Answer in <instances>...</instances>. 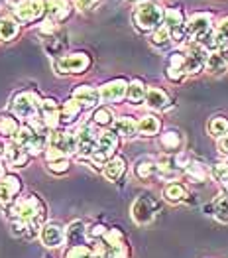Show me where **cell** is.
<instances>
[{"instance_id": "cell-1", "label": "cell", "mask_w": 228, "mask_h": 258, "mask_svg": "<svg viewBox=\"0 0 228 258\" xmlns=\"http://www.w3.org/2000/svg\"><path fill=\"white\" fill-rule=\"evenodd\" d=\"M8 215L10 219H24L30 221L38 227H43L45 223V215H47V207L38 195H26V197H18L10 207H8Z\"/></svg>"}, {"instance_id": "cell-2", "label": "cell", "mask_w": 228, "mask_h": 258, "mask_svg": "<svg viewBox=\"0 0 228 258\" xmlns=\"http://www.w3.org/2000/svg\"><path fill=\"white\" fill-rule=\"evenodd\" d=\"M134 24L140 32H156L158 28L164 26V18H166V8L160 6L158 2H142L134 8Z\"/></svg>"}, {"instance_id": "cell-3", "label": "cell", "mask_w": 228, "mask_h": 258, "mask_svg": "<svg viewBox=\"0 0 228 258\" xmlns=\"http://www.w3.org/2000/svg\"><path fill=\"white\" fill-rule=\"evenodd\" d=\"M42 105V95L36 89H24L18 91L12 101H10V112L14 116H18L20 120H30V118H38Z\"/></svg>"}, {"instance_id": "cell-4", "label": "cell", "mask_w": 228, "mask_h": 258, "mask_svg": "<svg viewBox=\"0 0 228 258\" xmlns=\"http://www.w3.org/2000/svg\"><path fill=\"white\" fill-rule=\"evenodd\" d=\"M10 14L20 24H36L45 18V0H8Z\"/></svg>"}, {"instance_id": "cell-5", "label": "cell", "mask_w": 228, "mask_h": 258, "mask_svg": "<svg viewBox=\"0 0 228 258\" xmlns=\"http://www.w3.org/2000/svg\"><path fill=\"white\" fill-rule=\"evenodd\" d=\"M118 144H120V140H118V134H116L114 130H103L101 136H99L97 150H95V154L89 158L91 164H93V168L103 170L104 166L116 156Z\"/></svg>"}, {"instance_id": "cell-6", "label": "cell", "mask_w": 228, "mask_h": 258, "mask_svg": "<svg viewBox=\"0 0 228 258\" xmlns=\"http://www.w3.org/2000/svg\"><path fill=\"white\" fill-rule=\"evenodd\" d=\"M91 65H93V57L87 51H73L53 59V69L59 75H81L91 69Z\"/></svg>"}, {"instance_id": "cell-7", "label": "cell", "mask_w": 228, "mask_h": 258, "mask_svg": "<svg viewBox=\"0 0 228 258\" xmlns=\"http://www.w3.org/2000/svg\"><path fill=\"white\" fill-rule=\"evenodd\" d=\"M77 144H79V152H77V158L81 160H89L95 150H97V144H99V126L95 122H85L77 128Z\"/></svg>"}, {"instance_id": "cell-8", "label": "cell", "mask_w": 228, "mask_h": 258, "mask_svg": "<svg viewBox=\"0 0 228 258\" xmlns=\"http://www.w3.org/2000/svg\"><path fill=\"white\" fill-rule=\"evenodd\" d=\"M187 18L185 12L179 8V6H171L166 8V18H164V26L171 32V40L177 43H181L183 40H187Z\"/></svg>"}, {"instance_id": "cell-9", "label": "cell", "mask_w": 228, "mask_h": 258, "mask_svg": "<svg viewBox=\"0 0 228 258\" xmlns=\"http://www.w3.org/2000/svg\"><path fill=\"white\" fill-rule=\"evenodd\" d=\"M49 146L55 148L57 152H61L65 158L69 156H77L79 152V144H77V134L71 132V130H53L49 134Z\"/></svg>"}, {"instance_id": "cell-10", "label": "cell", "mask_w": 228, "mask_h": 258, "mask_svg": "<svg viewBox=\"0 0 228 258\" xmlns=\"http://www.w3.org/2000/svg\"><path fill=\"white\" fill-rule=\"evenodd\" d=\"M160 211V203L151 195H140L132 205V219L138 225H147Z\"/></svg>"}, {"instance_id": "cell-11", "label": "cell", "mask_w": 228, "mask_h": 258, "mask_svg": "<svg viewBox=\"0 0 228 258\" xmlns=\"http://www.w3.org/2000/svg\"><path fill=\"white\" fill-rule=\"evenodd\" d=\"M208 51L205 45H201L199 42H191V45L185 51V71L187 75H197L207 67Z\"/></svg>"}, {"instance_id": "cell-12", "label": "cell", "mask_w": 228, "mask_h": 258, "mask_svg": "<svg viewBox=\"0 0 228 258\" xmlns=\"http://www.w3.org/2000/svg\"><path fill=\"white\" fill-rule=\"evenodd\" d=\"M187 36L193 40V42H197V40H201L203 36H207L210 34L214 28H212V14H208V12H195V14H191L189 18H187Z\"/></svg>"}, {"instance_id": "cell-13", "label": "cell", "mask_w": 228, "mask_h": 258, "mask_svg": "<svg viewBox=\"0 0 228 258\" xmlns=\"http://www.w3.org/2000/svg\"><path fill=\"white\" fill-rule=\"evenodd\" d=\"M38 118L51 132L53 130H59L61 128V107H59V103L53 97H43L42 105H40V112H38Z\"/></svg>"}, {"instance_id": "cell-14", "label": "cell", "mask_w": 228, "mask_h": 258, "mask_svg": "<svg viewBox=\"0 0 228 258\" xmlns=\"http://www.w3.org/2000/svg\"><path fill=\"white\" fill-rule=\"evenodd\" d=\"M22 191V179L16 173H6L0 179V205L2 207H10Z\"/></svg>"}, {"instance_id": "cell-15", "label": "cell", "mask_w": 228, "mask_h": 258, "mask_svg": "<svg viewBox=\"0 0 228 258\" xmlns=\"http://www.w3.org/2000/svg\"><path fill=\"white\" fill-rule=\"evenodd\" d=\"M2 160H4V164L10 166V168H26V166L30 164V160H32V154L26 150V148L18 146L14 140H8L6 146H4V156H2Z\"/></svg>"}, {"instance_id": "cell-16", "label": "cell", "mask_w": 228, "mask_h": 258, "mask_svg": "<svg viewBox=\"0 0 228 258\" xmlns=\"http://www.w3.org/2000/svg\"><path fill=\"white\" fill-rule=\"evenodd\" d=\"M40 238H42L43 246H47V248H57V246H61L63 242L67 240V233H65V229H63L59 223H45L42 227V231H40Z\"/></svg>"}, {"instance_id": "cell-17", "label": "cell", "mask_w": 228, "mask_h": 258, "mask_svg": "<svg viewBox=\"0 0 228 258\" xmlns=\"http://www.w3.org/2000/svg\"><path fill=\"white\" fill-rule=\"evenodd\" d=\"M128 81L126 79H112V81H106L101 87V99L103 103H120L122 99H126V93H128Z\"/></svg>"}, {"instance_id": "cell-18", "label": "cell", "mask_w": 228, "mask_h": 258, "mask_svg": "<svg viewBox=\"0 0 228 258\" xmlns=\"http://www.w3.org/2000/svg\"><path fill=\"white\" fill-rule=\"evenodd\" d=\"M73 0H45V16L61 24L73 14Z\"/></svg>"}, {"instance_id": "cell-19", "label": "cell", "mask_w": 228, "mask_h": 258, "mask_svg": "<svg viewBox=\"0 0 228 258\" xmlns=\"http://www.w3.org/2000/svg\"><path fill=\"white\" fill-rule=\"evenodd\" d=\"M71 97L73 99H77L85 108H97L101 105V89H97V87L93 85H79L73 89V93H71Z\"/></svg>"}, {"instance_id": "cell-20", "label": "cell", "mask_w": 228, "mask_h": 258, "mask_svg": "<svg viewBox=\"0 0 228 258\" xmlns=\"http://www.w3.org/2000/svg\"><path fill=\"white\" fill-rule=\"evenodd\" d=\"M22 32V24L12 14H6V16H0V42L8 43L14 42Z\"/></svg>"}, {"instance_id": "cell-21", "label": "cell", "mask_w": 228, "mask_h": 258, "mask_svg": "<svg viewBox=\"0 0 228 258\" xmlns=\"http://www.w3.org/2000/svg\"><path fill=\"white\" fill-rule=\"evenodd\" d=\"M22 124L24 122L12 112H0V140H12L22 128Z\"/></svg>"}, {"instance_id": "cell-22", "label": "cell", "mask_w": 228, "mask_h": 258, "mask_svg": "<svg viewBox=\"0 0 228 258\" xmlns=\"http://www.w3.org/2000/svg\"><path fill=\"white\" fill-rule=\"evenodd\" d=\"M83 110H87V108H85L77 99L69 97L61 105V128L63 126H71V124L81 116Z\"/></svg>"}, {"instance_id": "cell-23", "label": "cell", "mask_w": 228, "mask_h": 258, "mask_svg": "<svg viewBox=\"0 0 228 258\" xmlns=\"http://www.w3.org/2000/svg\"><path fill=\"white\" fill-rule=\"evenodd\" d=\"M145 105L154 110H164L169 107V95L160 87H149L145 93Z\"/></svg>"}, {"instance_id": "cell-24", "label": "cell", "mask_w": 228, "mask_h": 258, "mask_svg": "<svg viewBox=\"0 0 228 258\" xmlns=\"http://www.w3.org/2000/svg\"><path fill=\"white\" fill-rule=\"evenodd\" d=\"M112 130L122 138H134L138 134V120L132 116H118L112 122Z\"/></svg>"}, {"instance_id": "cell-25", "label": "cell", "mask_w": 228, "mask_h": 258, "mask_svg": "<svg viewBox=\"0 0 228 258\" xmlns=\"http://www.w3.org/2000/svg\"><path fill=\"white\" fill-rule=\"evenodd\" d=\"M103 173L108 181H118L126 173V160L122 156H114L103 168Z\"/></svg>"}, {"instance_id": "cell-26", "label": "cell", "mask_w": 228, "mask_h": 258, "mask_svg": "<svg viewBox=\"0 0 228 258\" xmlns=\"http://www.w3.org/2000/svg\"><path fill=\"white\" fill-rule=\"evenodd\" d=\"M65 233H67L69 246H79V244H85V240H87V229H85V223H81V221H73L65 229Z\"/></svg>"}, {"instance_id": "cell-27", "label": "cell", "mask_w": 228, "mask_h": 258, "mask_svg": "<svg viewBox=\"0 0 228 258\" xmlns=\"http://www.w3.org/2000/svg\"><path fill=\"white\" fill-rule=\"evenodd\" d=\"M160 128H162V122L154 114H144V116L138 118V134H142V136H147V138L156 136L160 132Z\"/></svg>"}, {"instance_id": "cell-28", "label": "cell", "mask_w": 228, "mask_h": 258, "mask_svg": "<svg viewBox=\"0 0 228 258\" xmlns=\"http://www.w3.org/2000/svg\"><path fill=\"white\" fill-rule=\"evenodd\" d=\"M145 93H147V87L144 85V81H142V79H134V81H130V85H128L126 99H128L132 105H140L142 101H145Z\"/></svg>"}, {"instance_id": "cell-29", "label": "cell", "mask_w": 228, "mask_h": 258, "mask_svg": "<svg viewBox=\"0 0 228 258\" xmlns=\"http://www.w3.org/2000/svg\"><path fill=\"white\" fill-rule=\"evenodd\" d=\"M160 144H162V148L167 152H179L181 144H183V136H181V132H177V130H167V132L162 134Z\"/></svg>"}, {"instance_id": "cell-30", "label": "cell", "mask_w": 228, "mask_h": 258, "mask_svg": "<svg viewBox=\"0 0 228 258\" xmlns=\"http://www.w3.org/2000/svg\"><path fill=\"white\" fill-rule=\"evenodd\" d=\"M134 173L140 179H149V177L158 175V162H154L151 158H144L134 166Z\"/></svg>"}, {"instance_id": "cell-31", "label": "cell", "mask_w": 228, "mask_h": 258, "mask_svg": "<svg viewBox=\"0 0 228 258\" xmlns=\"http://www.w3.org/2000/svg\"><path fill=\"white\" fill-rule=\"evenodd\" d=\"M91 122H95V124L101 126V128L112 126V122H114V114H112V110H110L108 107H97L95 108V112H93V116H91Z\"/></svg>"}, {"instance_id": "cell-32", "label": "cell", "mask_w": 228, "mask_h": 258, "mask_svg": "<svg viewBox=\"0 0 228 258\" xmlns=\"http://www.w3.org/2000/svg\"><path fill=\"white\" fill-rule=\"evenodd\" d=\"M205 69H207L208 73H212V75H220V73L228 71V63L222 59V55H220L218 51H210Z\"/></svg>"}, {"instance_id": "cell-33", "label": "cell", "mask_w": 228, "mask_h": 258, "mask_svg": "<svg viewBox=\"0 0 228 258\" xmlns=\"http://www.w3.org/2000/svg\"><path fill=\"white\" fill-rule=\"evenodd\" d=\"M212 215L220 223H228V194L216 195V199L212 201Z\"/></svg>"}, {"instance_id": "cell-34", "label": "cell", "mask_w": 228, "mask_h": 258, "mask_svg": "<svg viewBox=\"0 0 228 258\" xmlns=\"http://www.w3.org/2000/svg\"><path fill=\"white\" fill-rule=\"evenodd\" d=\"M164 197H166L169 203H181V201H185L187 197L185 185H181V183H167L166 189H164Z\"/></svg>"}, {"instance_id": "cell-35", "label": "cell", "mask_w": 228, "mask_h": 258, "mask_svg": "<svg viewBox=\"0 0 228 258\" xmlns=\"http://www.w3.org/2000/svg\"><path fill=\"white\" fill-rule=\"evenodd\" d=\"M207 128H208V134H210V136L220 138V136L228 134V118H224V116H214V118L208 120Z\"/></svg>"}, {"instance_id": "cell-36", "label": "cell", "mask_w": 228, "mask_h": 258, "mask_svg": "<svg viewBox=\"0 0 228 258\" xmlns=\"http://www.w3.org/2000/svg\"><path fill=\"white\" fill-rule=\"evenodd\" d=\"M149 42H151V45H156V47L164 49V47H167L169 43L173 42V40H171V32L167 30L166 26H162V28H158L156 32H151Z\"/></svg>"}, {"instance_id": "cell-37", "label": "cell", "mask_w": 228, "mask_h": 258, "mask_svg": "<svg viewBox=\"0 0 228 258\" xmlns=\"http://www.w3.org/2000/svg\"><path fill=\"white\" fill-rule=\"evenodd\" d=\"M59 34V32H57ZM57 34H53V36H49V38H43V43H45V49H47V53L49 55H53L55 59L57 57H61V49L67 45L65 40H59V36Z\"/></svg>"}, {"instance_id": "cell-38", "label": "cell", "mask_w": 228, "mask_h": 258, "mask_svg": "<svg viewBox=\"0 0 228 258\" xmlns=\"http://www.w3.org/2000/svg\"><path fill=\"white\" fill-rule=\"evenodd\" d=\"M185 173L191 179H195L197 183H203V181L207 179V170H205V166L199 164V162H191L185 168Z\"/></svg>"}, {"instance_id": "cell-39", "label": "cell", "mask_w": 228, "mask_h": 258, "mask_svg": "<svg viewBox=\"0 0 228 258\" xmlns=\"http://www.w3.org/2000/svg\"><path fill=\"white\" fill-rule=\"evenodd\" d=\"M65 258H95V252L91 246L79 244V246H69V250L65 252Z\"/></svg>"}, {"instance_id": "cell-40", "label": "cell", "mask_w": 228, "mask_h": 258, "mask_svg": "<svg viewBox=\"0 0 228 258\" xmlns=\"http://www.w3.org/2000/svg\"><path fill=\"white\" fill-rule=\"evenodd\" d=\"M212 175L216 177V181H220L228 189V164L226 162H216L212 166Z\"/></svg>"}, {"instance_id": "cell-41", "label": "cell", "mask_w": 228, "mask_h": 258, "mask_svg": "<svg viewBox=\"0 0 228 258\" xmlns=\"http://www.w3.org/2000/svg\"><path fill=\"white\" fill-rule=\"evenodd\" d=\"M69 168H71L69 158L55 160V162H49V164H47V170H49L51 173H55V175H63V173H67L69 172Z\"/></svg>"}, {"instance_id": "cell-42", "label": "cell", "mask_w": 228, "mask_h": 258, "mask_svg": "<svg viewBox=\"0 0 228 258\" xmlns=\"http://www.w3.org/2000/svg\"><path fill=\"white\" fill-rule=\"evenodd\" d=\"M106 227L104 225H91L89 229H87V240L89 242H95V240H101V238L106 235Z\"/></svg>"}, {"instance_id": "cell-43", "label": "cell", "mask_w": 228, "mask_h": 258, "mask_svg": "<svg viewBox=\"0 0 228 258\" xmlns=\"http://www.w3.org/2000/svg\"><path fill=\"white\" fill-rule=\"evenodd\" d=\"M95 4H97V0H73V6H75L77 10H81V12L91 10Z\"/></svg>"}, {"instance_id": "cell-44", "label": "cell", "mask_w": 228, "mask_h": 258, "mask_svg": "<svg viewBox=\"0 0 228 258\" xmlns=\"http://www.w3.org/2000/svg\"><path fill=\"white\" fill-rule=\"evenodd\" d=\"M220 36H224V38H228V16H224V18H220L218 20V24H216V28H214Z\"/></svg>"}, {"instance_id": "cell-45", "label": "cell", "mask_w": 228, "mask_h": 258, "mask_svg": "<svg viewBox=\"0 0 228 258\" xmlns=\"http://www.w3.org/2000/svg\"><path fill=\"white\" fill-rule=\"evenodd\" d=\"M216 146H218V152L228 158V134H224V136L218 138V144H216Z\"/></svg>"}, {"instance_id": "cell-46", "label": "cell", "mask_w": 228, "mask_h": 258, "mask_svg": "<svg viewBox=\"0 0 228 258\" xmlns=\"http://www.w3.org/2000/svg\"><path fill=\"white\" fill-rule=\"evenodd\" d=\"M218 53L222 55V59H224V61L228 63V43H226V45H222V47L218 49Z\"/></svg>"}, {"instance_id": "cell-47", "label": "cell", "mask_w": 228, "mask_h": 258, "mask_svg": "<svg viewBox=\"0 0 228 258\" xmlns=\"http://www.w3.org/2000/svg\"><path fill=\"white\" fill-rule=\"evenodd\" d=\"M4 146H6V142H4V140H0V158L4 156Z\"/></svg>"}, {"instance_id": "cell-48", "label": "cell", "mask_w": 228, "mask_h": 258, "mask_svg": "<svg viewBox=\"0 0 228 258\" xmlns=\"http://www.w3.org/2000/svg\"><path fill=\"white\" fill-rule=\"evenodd\" d=\"M6 175V172H4V166H2V162H0V179Z\"/></svg>"}, {"instance_id": "cell-49", "label": "cell", "mask_w": 228, "mask_h": 258, "mask_svg": "<svg viewBox=\"0 0 228 258\" xmlns=\"http://www.w3.org/2000/svg\"><path fill=\"white\" fill-rule=\"evenodd\" d=\"M130 2H138V4H142V2H156V0H130Z\"/></svg>"}]
</instances>
